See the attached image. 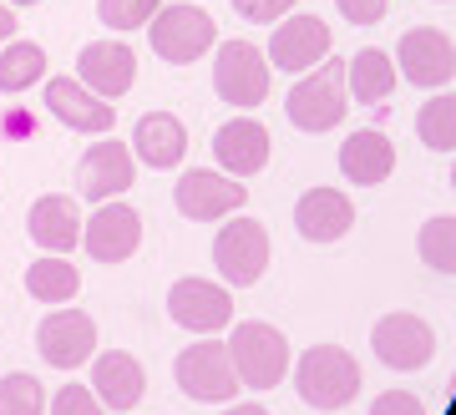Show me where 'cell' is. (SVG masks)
Returning <instances> with one entry per match:
<instances>
[{"instance_id":"cell-1","label":"cell","mask_w":456,"mask_h":415,"mask_svg":"<svg viewBox=\"0 0 456 415\" xmlns=\"http://www.w3.org/2000/svg\"><path fill=\"white\" fill-rule=\"evenodd\" d=\"M345 107H350V86H345V61H320L314 71L289 86L284 96V112L299 132H330L345 122Z\"/></svg>"},{"instance_id":"cell-2","label":"cell","mask_w":456,"mask_h":415,"mask_svg":"<svg viewBox=\"0 0 456 415\" xmlns=\"http://www.w3.org/2000/svg\"><path fill=\"white\" fill-rule=\"evenodd\" d=\"M294 390L310 411H345L360 395V365L340 345H314L294 365Z\"/></svg>"},{"instance_id":"cell-3","label":"cell","mask_w":456,"mask_h":415,"mask_svg":"<svg viewBox=\"0 0 456 415\" xmlns=\"http://www.w3.org/2000/svg\"><path fill=\"white\" fill-rule=\"evenodd\" d=\"M228 360L239 370V385H248V390H274V385L289 375V339L264 320L233 324V335H228Z\"/></svg>"},{"instance_id":"cell-4","label":"cell","mask_w":456,"mask_h":415,"mask_svg":"<svg viewBox=\"0 0 456 415\" xmlns=\"http://www.w3.org/2000/svg\"><path fill=\"white\" fill-rule=\"evenodd\" d=\"M173 380L188 400H203V405H228L239 395V370L228 360V345H218V339L188 345L173 365Z\"/></svg>"},{"instance_id":"cell-5","label":"cell","mask_w":456,"mask_h":415,"mask_svg":"<svg viewBox=\"0 0 456 415\" xmlns=\"http://www.w3.org/2000/svg\"><path fill=\"white\" fill-rule=\"evenodd\" d=\"M147 41H152V51H158L163 61L188 66V61H198V56H208L218 31H213V16L198 11V5H163L158 16L147 20Z\"/></svg>"},{"instance_id":"cell-6","label":"cell","mask_w":456,"mask_h":415,"mask_svg":"<svg viewBox=\"0 0 456 415\" xmlns=\"http://www.w3.org/2000/svg\"><path fill=\"white\" fill-rule=\"evenodd\" d=\"M213 264L224 284H259L269 269V233L259 218H228L213 239Z\"/></svg>"},{"instance_id":"cell-7","label":"cell","mask_w":456,"mask_h":415,"mask_svg":"<svg viewBox=\"0 0 456 415\" xmlns=\"http://www.w3.org/2000/svg\"><path fill=\"white\" fill-rule=\"evenodd\" d=\"M213 92L224 96L228 107H259L269 96V61L259 56V46L248 41H224L218 61H213Z\"/></svg>"},{"instance_id":"cell-8","label":"cell","mask_w":456,"mask_h":415,"mask_svg":"<svg viewBox=\"0 0 456 415\" xmlns=\"http://www.w3.org/2000/svg\"><path fill=\"white\" fill-rule=\"evenodd\" d=\"M36 350L56 370H82L92 360V350H97V324H92V314L61 304V309H51L46 320L36 324Z\"/></svg>"},{"instance_id":"cell-9","label":"cell","mask_w":456,"mask_h":415,"mask_svg":"<svg viewBox=\"0 0 456 415\" xmlns=\"http://www.w3.org/2000/svg\"><path fill=\"white\" fill-rule=\"evenodd\" d=\"M183 218L193 224H218L228 213H239L248 203V192L239 177H224V173H208V167H193V173L178 177V192H173Z\"/></svg>"},{"instance_id":"cell-10","label":"cell","mask_w":456,"mask_h":415,"mask_svg":"<svg viewBox=\"0 0 456 415\" xmlns=\"http://www.w3.org/2000/svg\"><path fill=\"white\" fill-rule=\"evenodd\" d=\"M132 177H137L132 147L112 142V137L92 142L82 152V162H77V192H82L86 203H112V198H122L132 188Z\"/></svg>"},{"instance_id":"cell-11","label":"cell","mask_w":456,"mask_h":415,"mask_svg":"<svg viewBox=\"0 0 456 415\" xmlns=\"http://www.w3.org/2000/svg\"><path fill=\"white\" fill-rule=\"evenodd\" d=\"M167 314L178 330H193V335H213L233 320V294L213 279H178L167 289Z\"/></svg>"},{"instance_id":"cell-12","label":"cell","mask_w":456,"mask_h":415,"mask_svg":"<svg viewBox=\"0 0 456 415\" xmlns=\"http://www.w3.org/2000/svg\"><path fill=\"white\" fill-rule=\"evenodd\" d=\"M370 350L380 354V365L391 370H421L436 354V330L421 314H386L370 330Z\"/></svg>"},{"instance_id":"cell-13","label":"cell","mask_w":456,"mask_h":415,"mask_svg":"<svg viewBox=\"0 0 456 415\" xmlns=\"http://www.w3.org/2000/svg\"><path fill=\"white\" fill-rule=\"evenodd\" d=\"M137 243H142V218L132 203H102L82 224V248L97 264H122L137 254Z\"/></svg>"},{"instance_id":"cell-14","label":"cell","mask_w":456,"mask_h":415,"mask_svg":"<svg viewBox=\"0 0 456 415\" xmlns=\"http://www.w3.org/2000/svg\"><path fill=\"white\" fill-rule=\"evenodd\" d=\"M395 66H401V77L416 81V86H446V81L456 77V46L446 41V31H436V26H416V31L401 36Z\"/></svg>"},{"instance_id":"cell-15","label":"cell","mask_w":456,"mask_h":415,"mask_svg":"<svg viewBox=\"0 0 456 415\" xmlns=\"http://www.w3.org/2000/svg\"><path fill=\"white\" fill-rule=\"evenodd\" d=\"M325 56H330V26L320 16H289V20H279L274 36H269V66L274 71L305 77Z\"/></svg>"},{"instance_id":"cell-16","label":"cell","mask_w":456,"mask_h":415,"mask_svg":"<svg viewBox=\"0 0 456 415\" xmlns=\"http://www.w3.org/2000/svg\"><path fill=\"white\" fill-rule=\"evenodd\" d=\"M77 81H82L86 92H97L102 102H117V96L132 92V81H137V56H132L127 41L82 46V56H77Z\"/></svg>"},{"instance_id":"cell-17","label":"cell","mask_w":456,"mask_h":415,"mask_svg":"<svg viewBox=\"0 0 456 415\" xmlns=\"http://www.w3.org/2000/svg\"><path fill=\"white\" fill-rule=\"evenodd\" d=\"M46 107L56 122H66L71 132H86V137H102V132H112L117 112L112 102H102L97 92H86L77 77H51L46 81Z\"/></svg>"},{"instance_id":"cell-18","label":"cell","mask_w":456,"mask_h":415,"mask_svg":"<svg viewBox=\"0 0 456 415\" xmlns=\"http://www.w3.org/2000/svg\"><path fill=\"white\" fill-rule=\"evenodd\" d=\"M294 228L310 243H340L355 228V203L340 188H310L294 203Z\"/></svg>"},{"instance_id":"cell-19","label":"cell","mask_w":456,"mask_h":415,"mask_svg":"<svg viewBox=\"0 0 456 415\" xmlns=\"http://www.w3.org/2000/svg\"><path fill=\"white\" fill-rule=\"evenodd\" d=\"M213 162H218L228 177L264 173V162H269V132H264V122H254V117L224 122V127L213 132Z\"/></svg>"},{"instance_id":"cell-20","label":"cell","mask_w":456,"mask_h":415,"mask_svg":"<svg viewBox=\"0 0 456 415\" xmlns=\"http://www.w3.org/2000/svg\"><path fill=\"white\" fill-rule=\"evenodd\" d=\"M340 173L355 183V188H380L386 177L395 173V147L380 127H365V132H350L340 147Z\"/></svg>"},{"instance_id":"cell-21","label":"cell","mask_w":456,"mask_h":415,"mask_svg":"<svg viewBox=\"0 0 456 415\" xmlns=\"http://www.w3.org/2000/svg\"><path fill=\"white\" fill-rule=\"evenodd\" d=\"M92 390L107 411H132L147 390V370L137 365V354L127 350H107L97 354V365H92Z\"/></svg>"},{"instance_id":"cell-22","label":"cell","mask_w":456,"mask_h":415,"mask_svg":"<svg viewBox=\"0 0 456 415\" xmlns=\"http://www.w3.org/2000/svg\"><path fill=\"white\" fill-rule=\"evenodd\" d=\"M26 228H31V243H41L46 254H71V248L82 243V213H77V203L61 198V192L36 198Z\"/></svg>"},{"instance_id":"cell-23","label":"cell","mask_w":456,"mask_h":415,"mask_svg":"<svg viewBox=\"0 0 456 415\" xmlns=\"http://www.w3.org/2000/svg\"><path fill=\"white\" fill-rule=\"evenodd\" d=\"M132 147H137V158H142L147 167L167 173V167H178V162L188 158V127H183L173 112H147V117H137Z\"/></svg>"},{"instance_id":"cell-24","label":"cell","mask_w":456,"mask_h":415,"mask_svg":"<svg viewBox=\"0 0 456 415\" xmlns=\"http://www.w3.org/2000/svg\"><path fill=\"white\" fill-rule=\"evenodd\" d=\"M345 86H350V96L355 102H365V107H380L386 96L395 92V61L386 56V51H360L355 61H345Z\"/></svg>"},{"instance_id":"cell-25","label":"cell","mask_w":456,"mask_h":415,"mask_svg":"<svg viewBox=\"0 0 456 415\" xmlns=\"http://www.w3.org/2000/svg\"><path fill=\"white\" fill-rule=\"evenodd\" d=\"M77 289H82V273L66 264V254H46V258H36L31 269H26V294H31L36 304L61 309V304L77 299Z\"/></svg>"},{"instance_id":"cell-26","label":"cell","mask_w":456,"mask_h":415,"mask_svg":"<svg viewBox=\"0 0 456 415\" xmlns=\"http://www.w3.org/2000/svg\"><path fill=\"white\" fill-rule=\"evenodd\" d=\"M36 81H46V51L36 41H11L0 51V92H26Z\"/></svg>"},{"instance_id":"cell-27","label":"cell","mask_w":456,"mask_h":415,"mask_svg":"<svg viewBox=\"0 0 456 415\" xmlns=\"http://www.w3.org/2000/svg\"><path fill=\"white\" fill-rule=\"evenodd\" d=\"M416 137L431 152H456V92L431 96L421 112H416Z\"/></svg>"},{"instance_id":"cell-28","label":"cell","mask_w":456,"mask_h":415,"mask_svg":"<svg viewBox=\"0 0 456 415\" xmlns=\"http://www.w3.org/2000/svg\"><path fill=\"white\" fill-rule=\"evenodd\" d=\"M416 248H421L426 269L456 273V218H426L421 233H416Z\"/></svg>"},{"instance_id":"cell-29","label":"cell","mask_w":456,"mask_h":415,"mask_svg":"<svg viewBox=\"0 0 456 415\" xmlns=\"http://www.w3.org/2000/svg\"><path fill=\"white\" fill-rule=\"evenodd\" d=\"M46 405H51L46 385L36 380V375H26V370L0 380V415H46Z\"/></svg>"},{"instance_id":"cell-30","label":"cell","mask_w":456,"mask_h":415,"mask_svg":"<svg viewBox=\"0 0 456 415\" xmlns=\"http://www.w3.org/2000/svg\"><path fill=\"white\" fill-rule=\"evenodd\" d=\"M163 11V0H97V16L107 31H137Z\"/></svg>"},{"instance_id":"cell-31","label":"cell","mask_w":456,"mask_h":415,"mask_svg":"<svg viewBox=\"0 0 456 415\" xmlns=\"http://www.w3.org/2000/svg\"><path fill=\"white\" fill-rule=\"evenodd\" d=\"M51 415H107V405H97V390L86 385H61L51 400Z\"/></svg>"},{"instance_id":"cell-32","label":"cell","mask_w":456,"mask_h":415,"mask_svg":"<svg viewBox=\"0 0 456 415\" xmlns=\"http://www.w3.org/2000/svg\"><path fill=\"white\" fill-rule=\"evenodd\" d=\"M233 11L244 20H259V26H274L294 11V0H233Z\"/></svg>"},{"instance_id":"cell-33","label":"cell","mask_w":456,"mask_h":415,"mask_svg":"<svg viewBox=\"0 0 456 415\" xmlns=\"http://www.w3.org/2000/svg\"><path fill=\"white\" fill-rule=\"evenodd\" d=\"M335 5H340V16L350 26H375V20H386V11H391V0H335Z\"/></svg>"},{"instance_id":"cell-34","label":"cell","mask_w":456,"mask_h":415,"mask_svg":"<svg viewBox=\"0 0 456 415\" xmlns=\"http://www.w3.org/2000/svg\"><path fill=\"white\" fill-rule=\"evenodd\" d=\"M370 415H426V405L411 390H386V395H375Z\"/></svg>"},{"instance_id":"cell-35","label":"cell","mask_w":456,"mask_h":415,"mask_svg":"<svg viewBox=\"0 0 456 415\" xmlns=\"http://www.w3.org/2000/svg\"><path fill=\"white\" fill-rule=\"evenodd\" d=\"M5 137H31V112H5Z\"/></svg>"},{"instance_id":"cell-36","label":"cell","mask_w":456,"mask_h":415,"mask_svg":"<svg viewBox=\"0 0 456 415\" xmlns=\"http://www.w3.org/2000/svg\"><path fill=\"white\" fill-rule=\"evenodd\" d=\"M11 36H16V11L0 5V41H11Z\"/></svg>"},{"instance_id":"cell-37","label":"cell","mask_w":456,"mask_h":415,"mask_svg":"<svg viewBox=\"0 0 456 415\" xmlns=\"http://www.w3.org/2000/svg\"><path fill=\"white\" fill-rule=\"evenodd\" d=\"M224 415H269V411H264V405H228Z\"/></svg>"},{"instance_id":"cell-38","label":"cell","mask_w":456,"mask_h":415,"mask_svg":"<svg viewBox=\"0 0 456 415\" xmlns=\"http://www.w3.org/2000/svg\"><path fill=\"white\" fill-rule=\"evenodd\" d=\"M16 5H41V0H16Z\"/></svg>"},{"instance_id":"cell-39","label":"cell","mask_w":456,"mask_h":415,"mask_svg":"<svg viewBox=\"0 0 456 415\" xmlns=\"http://www.w3.org/2000/svg\"><path fill=\"white\" fill-rule=\"evenodd\" d=\"M452 188H456V162H452Z\"/></svg>"}]
</instances>
